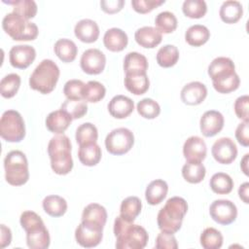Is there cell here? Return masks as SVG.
Segmentation results:
<instances>
[{"mask_svg":"<svg viewBox=\"0 0 249 249\" xmlns=\"http://www.w3.org/2000/svg\"><path fill=\"white\" fill-rule=\"evenodd\" d=\"M208 75L214 89L220 93H230L237 89L240 84L233 61L226 56H219L212 60L208 66Z\"/></svg>","mask_w":249,"mask_h":249,"instance_id":"obj_1","label":"cell"},{"mask_svg":"<svg viewBox=\"0 0 249 249\" xmlns=\"http://www.w3.org/2000/svg\"><path fill=\"white\" fill-rule=\"evenodd\" d=\"M114 234L118 249H143L149 239L148 232L143 227L134 225L121 216L115 219Z\"/></svg>","mask_w":249,"mask_h":249,"instance_id":"obj_2","label":"cell"},{"mask_svg":"<svg viewBox=\"0 0 249 249\" xmlns=\"http://www.w3.org/2000/svg\"><path fill=\"white\" fill-rule=\"evenodd\" d=\"M71 141L68 136L57 134L48 144V154L51 160L53 171L58 175H66L73 168L71 157Z\"/></svg>","mask_w":249,"mask_h":249,"instance_id":"obj_3","label":"cell"},{"mask_svg":"<svg viewBox=\"0 0 249 249\" xmlns=\"http://www.w3.org/2000/svg\"><path fill=\"white\" fill-rule=\"evenodd\" d=\"M188 211L187 201L180 196L167 199L158 213V226L161 231L174 234L182 226L184 216Z\"/></svg>","mask_w":249,"mask_h":249,"instance_id":"obj_4","label":"cell"},{"mask_svg":"<svg viewBox=\"0 0 249 249\" xmlns=\"http://www.w3.org/2000/svg\"><path fill=\"white\" fill-rule=\"evenodd\" d=\"M26 231V243L31 249H46L50 246V234L41 217L33 211H24L19 218Z\"/></svg>","mask_w":249,"mask_h":249,"instance_id":"obj_5","label":"cell"},{"mask_svg":"<svg viewBox=\"0 0 249 249\" xmlns=\"http://www.w3.org/2000/svg\"><path fill=\"white\" fill-rule=\"evenodd\" d=\"M59 68L52 59L42 60L32 72L29 78V86L32 89L43 94L52 92L59 78Z\"/></svg>","mask_w":249,"mask_h":249,"instance_id":"obj_6","label":"cell"},{"mask_svg":"<svg viewBox=\"0 0 249 249\" xmlns=\"http://www.w3.org/2000/svg\"><path fill=\"white\" fill-rule=\"evenodd\" d=\"M4 31L16 41H32L38 36V27L34 22L12 12L2 20Z\"/></svg>","mask_w":249,"mask_h":249,"instance_id":"obj_7","label":"cell"},{"mask_svg":"<svg viewBox=\"0 0 249 249\" xmlns=\"http://www.w3.org/2000/svg\"><path fill=\"white\" fill-rule=\"evenodd\" d=\"M4 168L5 179L12 186H21L29 179L28 161L21 151L8 153L4 159Z\"/></svg>","mask_w":249,"mask_h":249,"instance_id":"obj_8","label":"cell"},{"mask_svg":"<svg viewBox=\"0 0 249 249\" xmlns=\"http://www.w3.org/2000/svg\"><path fill=\"white\" fill-rule=\"evenodd\" d=\"M0 135L7 142H20L25 136V125L21 115L16 110H7L0 120Z\"/></svg>","mask_w":249,"mask_h":249,"instance_id":"obj_9","label":"cell"},{"mask_svg":"<svg viewBox=\"0 0 249 249\" xmlns=\"http://www.w3.org/2000/svg\"><path fill=\"white\" fill-rule=\"evenodd\" d=\"M134 144V136L131 130L125 127L113 129L105 138L106 150L116 156L127 153Z\"/></svg>","mask_w":249,"mask_h":249,"instance_id":"obj_10","label":"cell"},{"mask_svg":"<svg viewBox=\"0 0 249 249\" xmlns=\"http://www.w3.org/2000/svg\"><path fill=\"white\" fill-rule=\"evenodd\" d=\"M209 213L215 222L227 226L235 221L237 208L235 204L229 199H217L211 203Z\"/></svg>","mask_w":249,"mask_h":249,"instance_id":"obj_11","label":"cell"},{"mask_svg":"<svg viewBox=\"0 0 249 249\" xmlns=\"http://www.w3.org/2000/svg\"><path fill=\"white\" fill-rule=\"evenodd\" d=\"M106 64L105 54L98 49H89L81 56L80 65L82 70L89 75L100 74Z\"/></svg>","mask_w":249,"mask_h":249,"instance_id":"obj_12","label":"cell"},{"mask_svg":"<svg viewBox=\"0 0 249 249\" xmlns=\"http://www.w3.org/2000/svg\"><path fill=\"white\" fill-rule=\"evenodd\" d=\"M211 153L215 160L219 163L230 164L237 156V148L232 139L222 137L214 142Z\"/></svg>","mask_w":249,"mask_h":249,"instance_id":"obj_13","label":"cell"},{"mask_svg":"<svg viewBox=\"0 0 249 249\" xmlns=\"http://www.w3.org/2000/svg\"><path fill=\"white\" fill-rule=\"evenodd\" d=\"M36 51L29 45H18L12 47L9 53L10 63L18 69L27 68L35 59Z\"/></svg>","mask_w":249,"mask_h":249,"instance_id":"obj_14","label":"cell"},{"mask_svg":"<svg viewBox=\"0 0 249 249\" xmlns=\"http://www.w3.org/2000/svg\"><path fill=\"white\" fill-rule=\"evenodd\" d=\"M103 236V230L96 229L81 222L75 231V238L78 244L85 248H91L97 246Z\"/></svg>","mask_w":249,"mask_h":249,"instance_id":"obj_15","label":"cell"},{"mask_svg":"<svg viewBox=\"0 0 249 249\" xmlns=\"http://www.w3.org/2000/svg\"><path fill=\"white\" fill-rule=\"evenodd\" d=\"M224 117L216 110L206 111L200 118V131L205 137H212L219 133L224 127Z\"/></svg>","mask_w":249,"mask_h":249,"instance_id":"obj_16","label":"cell"},{"mask_svg":"<svg viewBox=\"0 0 249 249\" xmlns=\"http://www.w3.org/2000/svg\"><path fill=\"white\" fill-rule=\"evenodd\" d=\"M206 153V144L198 136H191L184 143L183 155L187 161L201 162L205 159Z\"/></svg>","mask_w":249,"mask_h":249,"instance_id":"obj_17","label":"cell"},{"mask_svg":"<svg viewBox=\"0 0 249 249\" xmlns=\"http://www.w3.org/2000/svg\"><path fill=\"white\" fill-rule=\"evenodd\" d=\"M107 221L106 209L98 203L87 205L82 213V223L96 229L104 228Z\"/></svg>","mask_w":249,"mask_h":249,"instance_id":"obj_18","label":"cell"},{"mask_svg":"<svg viewBox=\"0 0 249 249\" xmlns=\"http://www.w3.org/2000/svg\"><path fill=\"white\" fill-rule=\"evenodd\" d=\"M207 95V88L200 82H191L181 90V99L187 105H198Z\"/></svg>","mask_w":249,"mask_h":249,"instance_id":"obj_19","label":"cell"},{"mask_svg":"<svg viewBox=\"0 0 249 249\" xmlns=\"http://www.w3.org/2000/svg\"><path fill=\"white\" fill-rule=\"evenodd\" d=\"M74 33L80 41L84 43H93L98 39L99 27L94 20L84 18L76 23Z\"/></svg>","mask_w":249,"mask_h":249,"instance_id":"obj_20","label":"cell"},{"mask_svg":"<svg viewBox=\"0 0 249 249\" xmlns=\"http://www.w3.org/2000/svg\"><path fill=\"white\" fill-rule=\"evenodd\" d=\"M133 101L129 97L122 94L114 96L108 104V111L110 115L116 119L126 118L133 112Z\"/></svg>","mask_w":249,"mask_h":249,"instance_id":"obj_21","label":"cell"},{"mask_svg":"<svg viewBox=\"0 0 249 249\" xmlns=\"http://www.w3.org/2000/svg\"><path fill=\"white\" fill-rule=\"evenodd\" d=\"M134 39L138 45L146 49H153L160 44L162 34L152 26H143L135 31Z\"/></svg>","mask_w":249,"mask_h":249,"instance_id":"obj_22","label":"cell"},{"mask_svg":"<svg viewBox=\"0 0 249 249\" xmlns=\"http://www.w3.org/2000/svg\"><path fill=\"white\" fill-rule=\"evenodd\" d=\"M72 118L63 110L51 112L46 118L47 128L55 134H62L70 125Z\"/></svg>","mask_w":249,"mask_h":249,"instance_id":"obj_23","label":"cell"},{"mask_svg":"<svg viewBox=\"0 0 249 249\" xmlns=\"http://www.w3.org/2000/svg\"><path fill=\"white\" fill-rule=\"evenodd\" d=\"M103 43L107 50L111 52H121L127 46L128 38L124 30L113 27L105 32Z\"/></svg>","mask_w":249,"mask_h":249,"instance_id":"obj_24","label":"cell"},{"mask_svg":"<svg viewBox=\"0 0 249 249\" xmlns=\"http://www.w3.org/2000/svg\"><path fill=\"white\" fill-rule=\"evenodd\" d=\"M148 69L146 56L137 53H128L124 59V70L125 74H144Z\"/></svg>","mask_w":249,"mask_h":249,"instance_id":"obj_25","label":"cell"},{"mask_svg":"<svg viewBox=\"0 0 249 249\" xmlns=\"http://www.w3.org/2000/svg\"><path fill=\"white\" fill-rule=\"evenodd\" d=\"M167 192V183L161 179H156L147 186L145 191V197L149 204L157 205L165 198Z\"/></svg>","mask_w":249,"mask_h":249,"instance_id":"obj_26","label":"cell"},{"mask_svg":"<svg viewBox=\"0 0 249 249\" xmlns=\"http://www.w3.org/2000/svg\"><path fill=\"white\" fill-rule=\"evenodd\" d=\"M243 14V8L240 2L235 0L225 1L220 8V18L221 19L229 24L237 22Z\"/></svg>","mask_w":249,"mask_h":249,"instance_id":"obj_27","label":"cell"},{"mask_svg":"<svg viewBox=\"0 0 249 249\" xmlns=\"http://www.w3.org/2000/svg\"><path fill=\"white\" fill-rule=\"evenodd\" d=\"M124 86L128 91L135 95L145 93L150 86L147 73L144 74H125Z\"/></svg>","mask_w":249,"mask_h":249,"instance_id":"obj_28","label":"cell"},{"mask_svg":"<svg viewBox=\"0 0 249 249\" xmlns=\"http://www.w3.org/2000/svg\"><path fill=\"white\" fill-rule=\"evenodd\" d=\"M53 51L57 55V57L62 62L67 63V62H72L76 58L78 48L72 40L62 38L55 42Z\"/></svg>","mask_w":249,"mask_h":249,"instance_id":"obj_29","label":"cell"},{"mask_svg":"<svg viewBox=\"0 0 249 249\" xmlns=\"http://www.w3.org/2000/svg\"><path fill=\"white\" fill-rule=\"evenodd\" d=\"M78 158L84 165L94 166L101 160V148L96 142L82 145L79 148Z\"/></svg>","mask_w":249,"mask_h":249,"instance_id":"obj_30","label":"cell"},{"mask_svg":"<svg viewBox=\"0 0 249 249\" xmlns=\"http://www.w3.org/2000/svg\"><path fill=\"white\" fill-rule=\"evenodd\" d=\"M43 209L52 217H61L67 210L66 200L56 195L48 196L43 199Z\"/></svg>","mask_w":249,"mask_h":249,"instance_id":"obj_31","label":"cell"},{"mask_svg":"<svg viewBox=\"0 0 249 249\" xmlns=\"http://www.w3.org/2000/svg\"><path fill=\"white\" fill-rule=\"evenodd\" d=\"M210 37V31L208 28L201 24H195L190 26L186 33V42L193 47H200L205 44Z\"/></svg>","mask_w":249,"mask_h":249,"instance_id":"obj_32","label":"cell"},{"mask_svg":"<svg viewBox=\"0 0 249 249\" xmlns=\"http://www.w3.org/2000/svg\"><path fill=\"white\" fill-rule=\"evenodd\" d=\"M142 203L137 196H128L124 198L120 207V216L128 222H132L140 214Z\"/></svg>","mask_w":249,"mask_h":249,"instance_id":"obj_33","label":"cell"},{"mask_svg":"<svg viewBox=\"0 0 249 249\" xmlns=\"http://www.w3.org/2000/svg\"><path fill=\"white\" fill-rule=\"evenodd\" d=\"M205 174L206 170L201 162L187 161L182 167L183 178L191 184H197L201 182L204 179Z\"/></svg>","mask_w":249,"mask_h":249,"instance_id":"obj_34","label":"cell"},{"mask_svg":"<svg viewBox=\"0 0 249 249\" xmlns=\"http://www.w3.org/2000/svg\"><path fill=\"white\" fill-rule=\"evenodd\" d=\"M209 184L211 190L218 195L230 194L233 188V181L231 177L224 172H217L213 174Z\"/></svg>","mask_w":249,"mask_h":249,"instance_id":"obj_35","label":"cell"},{"mask_svg":"<svg viewBox=\"0 0 249 249\" xmlns=\"http://www.w3.org/2000/svg\"><path fill=\"white\" fill-rule=\"evenodd\" d=\"M179 59V51L174 45H164L157 53V62L160 66L168 68L177 63Z\"/></svg>","mask_w":249,"mask_h":249,"instance_id":"obj_36","label":"cell"},{"mask_svg":"<svg viewBox=\"0 0 249 249\" xmlns=\"http://www.w3.org/2000/svg\"><path fill=\"white\" fill-rule=\"evenodd\" d=\"M75 138L79 146L95 143L98 138L97 128L90 123H85L79 125L76 129Z\"/></svg>","mask_w":249,"mask_h":249,"instance_id":"obj_37","label":"cell"},{"mask_svg":"<svg viewBox=\"0 0 249 249\" xmlns=\"http://www.w3.org/2000/svg\"><path fill=\"white\" fill-rule=\"evenodd\" d=\"M3 3L13 6V12L21 16L22 18L29 19L37 14V4L33 0H16V1H5Z\"/></svg>","mask_w":249,"mask_h":249,"instance_id":"obj_38","label":"cell"},{"mask_svg":"<svg viewBox=\"0 0 249 249\" xmlns=\"http://www.w3.org/2000/svg\"><path fill=\"white\" fill-rule=\"evenodd\" d=\"M177 18L173 13L164 11L160 13L155 18L156 28L160 33H172L177 28Z\"/></svg>","mask_w":249,"mask_h":249,"instance_id":"obj_39","label":"cell"},{"mask_svg":"<svg viewBox=\"0 0 249 249\" xmlns=\"http://www.w3.org/2000/svg\"><path fill=\"white\" fill-rule=\"evenodd\" d=\"M200 245L205 249H219L223 245V235L214 228H206L200 234Z\"/></svg>","mask_w":249,"mask_h":249,"instance_id":"obj_40","label":"cell"},{"mask_svg":"<svg viewBox=\"0 0 249 249\" xmlns=\"http://www.w3.org/2000/svg\"><path fill=\"white\" fill-rule=\"evenodd\" d=\"M106 93L105 87L97 81H89L86 84L84 89L83 99L86 102L95 103L104 98Z\"/></svg>","mask_w":249,"mask_h":249,"instance_id":"obj_41","label":"cell"},{"mask_svg":"<svg viewBox=\"0 0 249 249\" xmlns=\"http://www.w3.org/2000/svg\"><path fill=\"white\" fill-rule=\"evenodd\" d=\"M20 86V77L16 73L6 75L0 82V92L5 98H11L16 95Z\"/></svg>","mask_w":249,"mask_h":249,"instance_id":"obj_42","label":"cell"},{"mask_svg":"<svg viewBox=\"0 0 249 249\" xmlns=\"http://www.w3.org/2000/svg\"><path fill=\"white\" fill-rule=\"evenodd\" d=\"M184 15L191 18H200L207 12V6L203 0H185L182 5Z\"/></svg>","mask_w":249,"mask_h":249,"instance_id":"obj_43","label":"cell"},{"mask_svg":"<svg viewBox=\"0 0 249 249\" xmlns=\"http://www.w3.org/2000/svg\"><path fill=\"white\" fill-rule=\"evenodd\" d=\"M60 109L65 111L73 120H75V119H80L87 114L88 105H87V102L83 99H80V100L66 99L61 104Z\"/></svg>","mask_w":249,"mask_h":249,"instance_id":"obj_44","label":"cell"},{"mask_svg":"<svg viewBox=\"0 0 249 249\" xmlns=\"http://www.w3.org/2000/svg\"><path fill=\"white\" fill-rule=\"evenodd\" d=\"M138 114L145 119H155L160 113V107L159 103L151 98H143L137 103L136 106Z\"/></svg>","mask_w":249,"mask_h":249,"instance_id":"obj_45","label":"cell"},{"mask_svg":"<svg viewBox=\"0 0 249 249\" xmlns=\"http://www.w3.org/2000/svg\"><path fill=\"white\" fill-rule=\"evenodd\" d=\"M85 86L86 84L81 80H76V79L69 80L64 85L63 93L67 99H71V100L83 99Z\"/></svg>","mask_w":249,"mask_h":249,"instance_id":"obj_46","label":"cell"},{"mask_svg":"<svg viewBox=\"0 0 249 249\" xmlns=\"http://www.w3.org/2000/svg\"><path fill=\"white\" fill-rule=\"evenodd\" d=\"M164 2V0H132L131 6L135 12L139 14H147L162 5Z\"/></svg>","mask_w":249,"mask_h":249,"instance_id":"obj_47","label":"cell"},{"mask_svg":"<svg viewBox=\"0 0 249 249\" xmlns=\"http://www.w3.org/2000/svg\"><path fill=\"white\" fill-rule=\"evenodd\" d=\"M156 248L158 249H177V240L172 233L160 231L156 238Z\"/></svg>","mask_w":249,"mask_h":249,"instance_id":"obj_48","label":"cell"},{"mask_svg":"<svg viewBox=\"0 0 249 249\" xmlns=\"http://www.w3.org/2000/svg\"><path fill=\"white\" fill-rule=\"evenodd\" d=\"M248 105H249V96L247 94L239 96L235 102H234V112L237 118L249 122V116H248Z\"/></svg>","mask_w":249,"mask_h":249,"instance_id":"obj_49","label":"cell"},{"mask_svg":"<svg viewBox=\"0 0 249 249\" xmlns=\"http://www.w3.org/2000/svg\"><path fill=\"white\" fill-rule=\"evenodd\" d=\"M249 122H245L243 121L242 123H240L236 129H235V138L238 141V143L244 147H248L249 146V126H248Z\"/></svg>","mask_w":249,"mask_h":249,"instance_id":"obj_50","label":"cell"},{"mask_svg":"<svg viewBox=\"0 0 249 249\" xmlns=\"http://www.w3.org/2000/svg\"><path fill=\"white\" fill-rule=\"evenodd\" d=\"M124 5V0H102L100 1L101 9L107 14H116L120 12Z\"/></svg>","mask_w":249,"mask_h":249,"instance_id":"obj_51","label":"cell"},{"mask_svg":"<svg viewBox=\"0 0 249 249\" xmlns=\"http://www.w3.org/2000/svg\"><path fill=\"white\" fill-rule=\"evenodd\" d=\"M0 230H1V241H0L1 248H5L8 245H10L12 241V232H11V230L3 224L0 226Z\"/></svg>","mask_w":249,"mask_h":249,"instance_id":"obj_52","label":"cell"},{"mask_svg":"<svg viewBox=\"0 0 249 249\" xmlns=\"http://www.w3.org/2000/svg\"><path fill=\"white\" fill-rule=\"evenodd\" d=\"M248 190H249V183L248 182H245L242 185H240V187L238 189L239 197L246 204L249 203V200H248Z\"/></svg>","mask_w":249,"mask_h":249,"instance_id":"obj_53","label":"cell"},{"mask_svg":"<svg viewBox=\"0 0 249 249\" xmlns=\"http://www.w3.org/2000/svg\"><path fill=\"white\" fill-rule=\"evenodd\" d=\"M248 159H249V154H245V156L243 157L240 162V168L243 171V173L247 176H248Z\"/></svg>","mask_w":249,"mask_h":249,"instance_id":"obj_54","label":"cell"}]
</instances>
